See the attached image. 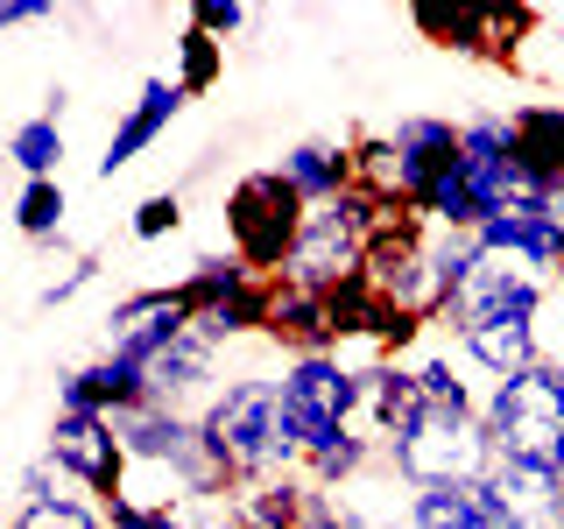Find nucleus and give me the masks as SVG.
Masks as SVG:
<instances>
[{"label":"nucleus","mask_w":564,"mask_h":529,"mask_svg":"<svg viewBox=\"0 0 564 529\" xmlns=\"http://www.w3.org/2000/svg\"><path fill=\"white\" fill-rule=\"evenodd\" d=\"M184 85L176 78H141V93L128 99V114L113 120V134H106V155H99V176H120L128 163H141V155L155 149V141L170 134V120L184 114Z\"/></svg>","instance_id":"dca6fc26"},{"label":"nucleus","mask_w":564,"mask_h":529,"mask_svg":"<svg viewBox=\"0 0 564 529\" xmlns=\"http://www.w3.org/2000/svg\"><path fill=\"white\" fill-rule=\"evenodd\" d=\"M543 304H551V282L516 269V261H494L452 296L445 332L458 346V360L487 381H508L522 367L543 360Z\"/></svg>","instance_id":"f03ea898"},{"label":"nucleus","mask_w":564,"mask_h":529,"mask_svg":"<svg viewBox=\"0 0 564 529\" xmlns=\"http://www.w3.org/2000/svg\"><path fill=\"white\" fill-rule=\"evenodd\" d=\"M240 529H367V501L339 487H317L304 466L275 473V481H254L234 494Z\"/></svg>","instance_id":"1a4fd4ad"},{"label":"nucleus","mask_w":564,"mask_h":529,"mask_svg":"<svg viewBox=\"0 0 564 529\" xmlns=\"http://www.w3.org/2000/svg\"><path fill=\"white\" fill-rule=\"evenodd\" d=\"M176 226H184V198H176V191H149V198L134 205V240H163Z\"/></svg>","instance_id":"cd10ccee"},{"label":"nucleus","mask_w":564,"mask_h":529,"mask_svg":"<svg viewBox=\"0 0 564 529\" xmlns=\"http://www.w3.org/2000/svg\"><path fill=\"white\" fill-rule=\"evenodd\" d=\"M381 473L402 494L416 487H466L494 473V438L480 410H423L395 445H381Z\"/></svg>","instance_id":"20e7f679"},{"label":"nucleus","mask_w":564,"mask_h":529,"mask_svg":"<svg viewBox=\"0 0 564 529\" xmlns=\"http://www.w3.org/2000/svg\"><path fill=\"white\" fill-rule=\"evenodd\" d=\"M543 529H564V494H557V508H551V516H543Z\"/></svg>","instance_id":"7c9ffc66"},{"label":"nucleus","mask_w":564,"mask_h":529,"mask_svg":"<svg viewBox=\"0 0 564 529\" xmlns=\"http://www.w3.org/2000/svg\"><path fill=\"white\" fill-rule=\"evenodd\" d=\"M339 304L317 290H282L275 282V311H269V346L282 360H311V353H339Z\"/></svg>","instance_id":"a211bd4d"},{"label":"nucleus","mask_w":564,"mask_h":529,"mask_svg":"<svg viewBox=\"0 0 564 529\" xmlns=\"http://www.w3.org/2000/svg\"><path fill=\"white\" fill-rule=\"evenodd\" d=\"M480 247H487L494 261H516V269L551 282L564 269V198H522V205H508L501 219L480 226Z\"/></svg>","instance_id":"4468645a"},{"label":"nucleus","mask_w":564,"mask_h":529,"mask_svg":"<svg viewBox=\"0 0 564 529\" xmlns=\"http://www.w3.org/2000/svg\"><path fill=\"white\" fill-rule=\"evenodd\" d=\"M423 410L431 402H423V381L410 360H381L360 375V431H375V445H395Z\"/></svg>","instance_id":"6ab92c4d"},{"label":"nucleus","mask_w":564,"mask_h":529,"mask_svg":"<svg viewBox=\"0 0 564 529\" xmlns=\"http://www.w3.org/2000/svg\"><path fill=\"white\" fill-rule=\"evenodd\" d=\"M191 325H198V311L184 304V290H176V282H149V290H128L106 311L99 353H113V360H128V367H149L155 353H170Z\"/></svg>","instance_id":"9d476101"},{"label":"nucleus","mask_w":564,"mask_h":529,"mask_svg":"<svg viewBox=\"0 0 564 529\" xmlns=\"http://www.w3.org/2000/svg\"><path fill=\"white\" fill-rule=\"evenodd\" d=\"M516 149H522V170L543 198H564V99H522L516 114Z\"/></svg>","instance_id":"4be33fe9"},{"label":"nucleus","mask_w":564,"mask_h":529,"mask_svg":"<svg viewBox=\"0 0 564 529\" xmlns=\"http://www.w3.org/2000/svg\"><path fill=\"white\" fill-rule=\"evenodd\" d=\"M367 247H375V198L367 191H346L332 205H311L304 234H296V255L282 261V290H346V282L367 276Z\"/></svg>","instance_id":"423d86ee"},{"label":"nucleus","mask_w":564,"mask_h":529,"mask_svg":"<svg viewBox=\"0 0 564 529\" xmlns=\"http://www.w3.org/2000/svg\"><path fill=\"white\" fill-rule=\"evenodd\" d=\"M99 282V255L93 247H50V276L35 282V311H64L70 296H85Z\"/></svg>","instance_id":"393cba45"},{"label":"nucleus","mask_w":564,"mask_h":529,"mask_svg":"<svg viewBox=\"0 0 564 529\" xmlns=\"http://www.w3.org/2000/svg\"><path fill=\"white\" fill-rule=\"evenodd\" d=\"M219 78H226V43L184 29V35H176V85H184V93H212Z\"/></svg>","instance_id":"bb28decb"},{"label":"nucleus","mask_w":564,"mask_h":529,"mask_svg":"<svg viewBox=\"0 0 564 529\" xmlns=\"http://www.w3.org/2000/svg\"><path fill=\"white\" fill-rule=\"evenodd\" d=\"M275 170L290 176V191L304 205H332L346 191H360V170H352V141H290L275 155Z\"/></svg>","instance_id":"412c9836"},{"label":"nucleus","mask_w":564,"mask_h":529,"mask_svg":"<svg viewBox=\"0 0 564 529\" xmlns=\"http://www.w3.org/2000/svg\"><path fill=\"white\" fill-rule=\"evenodd\" d=\"M480 423L494 438V481L543 522L564 494V360L543 353L522 375L487 381Z\"/></svg>","instance_id":"f257e3e1"},{"label":"nucleus","mask_w":564,"mask_h":529,"mask_svg":"<svg viewBox=\"0 0 564 529\" xmlns=\"http://www.w3.org/2000/svg\"><path fill=\"white\" fill-rule=\"evenodd\" d=\"M410 529H543L501 481H466V487H416L402 494Z\"/></svg>","instance_id":"ddd939ff"},{"label":"nucleus","mask_w":564,"mask_h":529,"mask_svg":"<svg viewBox=\"0 0 564 529\" xmlns=\"http://www.w3.org/2000/svg\"><path fill=\"white\" fill-rule=\"evenodd\" d=\"M64 219H70V191H64V176L57 184H22L14 191V234H22L29 247H64Z\"/></svg>","instance_id":"b1692460"},{"label":"nucleus","mask_w":564,"mask_h":529,"mask_svg":"<svg viewBox=\"0 0 564 529\" xmlns=\"http://www.w3.org/2000/svg\"><path fill=\"white\" fill-rule=\"evenodd\" d=\"M311 205L290 191V176L275 163L247 170L234 191H226V255H240L254 276H282V261L296 255V234H304Z\"/></svg>","instance_id":"0eeeda50"},{"label":"nucleus","mask_w":564,"mask_h":529,"mask_svg":"<svg viewBox=\"0 0 564 529\" xmlns=\"http://www.w3.org/2000/svg\"><path fill=\"white\" fill-rule=\"evenodd\" d=\"M458 141H466V176H473V191H480L487 219H501V212L522 205V198H543V191L529 184V170H522L516 120H508V114H473V120H458Z\"/></svg>","instance_id":"f8f14e48"},{"label":"nucleus","mask_w":564,"mask_h":529,"mask_svg":"<svg viewBox=\"0 0 564 529\" xmlns=\"http://www.w3.org/2000/svg\"><path fill=\"white\" fill-rule=\"evenodd\" d=\"M247 276H254V269H247L240 255H198V261H191V276L176 282V290H184V304H191V311H212L219 296H234Z\"/></svg>","instance_id":"a878e982"},{"label":"nucleus","mask_w":564,"mask_h":529,"mask_svg":"<svg viewBox=\"0 0 564 529\" xmlns=\"http://www.w3.org/2000/svg\"><path fill=\"white\" fill-rule=\"evenodd\" d=\"M43 458L64 473L70 487L93 494L99 508H113L120 494H128V473H134V458H128V445H120L113 417H99V410H57V417H50Z\"/></svg>","instance_id":"6e6552de"},{"label":"nucleus","mask_w":564,"mask_h":529,"mask_svg":"<svg viewBox=\"0 0 564 529\" xmlns=\"http://www.w3.org/2000/svg\"><path fill=\"white\" fill-rule=\"evenodd\" d=\"M198 423H205V445L219 452V466L234 473V487L296 473V445H290V431H282L275 375H261V367L226 375V388L198 410Z\"/></svg>","instance_id":"7ed1b4c3"},{"label":"nucleus","mask_w":564,"mask_h":529,"mask_svg":"<svg viewBox=\"0 0 564 529\" xmlns=\"http://www.w3.org/2000/svg\"><path fill=\"white\" fill-rule=\"evenodd\" d=\"M543 14L536 8H466V0H423L416 8V29L445 50H466V57H494V64H516L522 35L536 29Z\"/></svg>","instance_id":"9b49d317"},{"label":"nucleus","mask_w":564,"mask_h":529,"mask_svg":"<svg viewBox=\"0 0 564 529\" xmlns=\"http://www.w3.org/2000/svg\"><path fill=\"white\" fill-rule=\"evenodd\" d=\"M8 163L22 170V184H57V170H64V120L57 114H29L22 128L8 134Z\"/></svg>","instance_id":"5701e85b"},{"label":"nucleus","mask_w":564,"mask_h":529,"mask_svg":"<svg viewBox=\"0 0 564 529\" xmlns=\"http://www.w3.org/2000/svg\"><path fill=\"white\" fill-rule=\"evenodd\" d=\"M8 529H113V522H106V508L85 487H70L50 458H35V466H22V481H14Z\"/></svg>","instance_id":"2eb2a0df"},{"label":"nucleus","mask_w":564,"mask_h":529,"mask_svg":"<svg viewBox=\"0 0 564 529\" xmlns=\"http://www.w3.org/2000/svg\"><path fill=\"white\" fill-rule=\"evenodd\" d=\"M247 22H254V8H240V0H198V8H191V29H198V35H212V43L240 35Z\"/></svg>","instance_id":"c85d7f7f"},{"label":"nucleus","mask_w":564,"mask_h":529,"mask_svg":"<svg viewBox=\"0 0 564 529\" xmlns=\"http://www.w3.org/2000/svg\"><path fill=\"white\" fill-rule=\"evenodd\" d=\"M149 402V381L141 367L113 360V353H93L78 367H57V410H99V417H120V410H141Z\"/></svg>","instance_id":"f3484780"},{"label":"nucleus","mask_w":564,"mask_h":529,"mask_svg":"<svg viewBox=\"0 0 564 529\" xmlns=\"http://www.w3.org/2000/svg\"><path fill=\"white\" fill-rule=\"evenodd\" d=\"M388 141H395V163H402V205L423 198V184L431 176H445L458 163V120L445 114H410L388 128Z\"/></svg>","instance_id":"aec40b11"},{"label":"nucleus","mask_w":564,"mask_h":529,"mask_svg":"<svg viewBox=\"0 0 564 529\" xmlns=\"http://www.w3.org/2000/svg\"><path fill=\"white\" fill-rule=\"evenodd\" d=\"M275 402H282V431L296 445V466L317 458L325 445H339L346 431H360V367L339 353H311V360H282L275 367Z\"/></svg>","instance_id":"39448f33"},{"label":"nucleus","mask_w":564,"mask_h":529,"mask_svg":"<svg viewBox=\"0 0 564 529\" xmlns=\"http://www.w3.org/2000/svg\"><path fill=\"white\" fill-rule=\"evenodd\" d=\"M557 276H564V269H557Z\"/></svg>","instance_id":"2f4dec72"},{"label":"nucleus","mask_w":564,"mask_h":529,"mask_svg":"<svg viewBox=\"0 0 564 529\" xmlns=\"http://www.w3.org/2000/svg\"><path fill=\"white\" fill-rule=\"evenodd\" d=\"M50 0H0V29H29V22H50Z\"/></svg>","instance_id":"c756f323"}]
</instances>
